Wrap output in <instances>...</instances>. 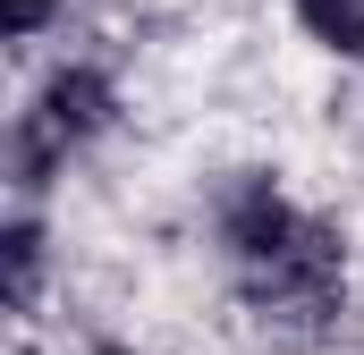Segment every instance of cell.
<instances>
[{"label":"cell","mask_w":364,"mask_h":355,"mask_svg":"<svg viewBox=\"0 0 364 355\" xmlns=\"http://www.w3.org/2000/svg\"><path fill=\"white\" fill-rule=\"evenodd\" d=\"M34 271H43V237L17 220V229H9V305H17V313L34 305Z\"/></svg>","instance_id":"obj_4"},{"label":"cell","mask_w":364,"mask_h":355,"mask_svg":"<svg viewBox=\"0 0 364 355\" xmlns=\"http://www.w3.org/2000/svg\"><path fill=\"white\" fill-rule=\"evenodd\" d=\"M246 288H255V305H263V313H279V322H331V313H339V296H348L339 237H331L322 220H305L279 254L246 263Z\"/></svg>","instance_id":"obj_1"},{"label":"cell","mask_w":364,"mask_h":355,"mask_svg":"<svg viewBox=\"0 0 364 355\" xmlns=\"http://www.w3.org/2000/svg\"><path fill=\"white\" fill-rule=\"evenodd\" d=\"M296 17H305V34L331 43L339 60H364V0H296Z\"/></svg>","instance_id":"obj_3"},{"label":"cell","mask_w":364,"mask_h":355,"mask_svg":"<svg viewBox=\"0 0 364 355\" xmlns=\"http://www.w3.org/2000/svg\"><path fill=\"white\" fill-rule=\"evenodd\" d=\"M51 9H60V0H0V26H9V34H34Z\"/></svg>","instance_id":"obj_5"},{"label":"cell","mask_w":364,"mask_h":355,"mask_svg":"<svg viewBox=\"0 0 364 355\" xmlns=\"http://www.w3.org/2000/svg\"><path fill=\"white\" fill-rule=\"evenodd\" d=\"M102 355H127V347H102Z\"/></svg>","instance_id":"obj_6"},{"label":"cell","mask_w":364,"mask_h":355,"mask_svg":"<svg viewBox=\"0 0 364 355\" xmlns=\"http://www.w3.org/2000/svg\"><path fill=\"white\" fill-rule=\"evenodd\" d=\"M102 119H110V77H102V68H60V77L43 85V102H34L26 136H17V161H26V178L51 170L68 144H85Z\"/></svg>","instance_id":"obj_2"}]
</instances>
